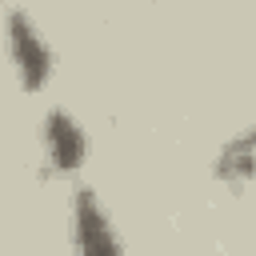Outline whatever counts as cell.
I'll return each mask as SVG.
<instances>
[{
  "instance_id": "1",
  "label": "cell",
  "mask_w": 256,
  "mask_h": 256,
  "mask_svg": "<svg viewBox=\"0 0 256 256\" xmlns=\"http://www.w3.org/2000/svg\"><path fill=\"white\" fill-rule=\"evenodd\" d=\"M4 24H8V52H12V64H16V76L28 92L44 88L48 76H52V52L48 44L40 40L36 24L20 12V8H8L4 12Z\"/></svg>"
},
{
  "instance_id": "4",
  "label": "cell",
  "mask_w": 256,
  "mask_h": 256,
  "mask_svg": "<svg viewBox=\"0 0 256 256\" xmlns=\"http://www.w3.org/2000/svg\"><path fill=\"white\" fill-rule=\"evenodd\" d=\"M256 176V128H244L240 136H232L220 156H216V180L224 184H248Z\"/></svg>"
},
{
  "instance_id": "3",
  "label": "cell",
  "mask_w": 256,
  "mask_h": 256,
  "mask_svg": "<svg viewBox=\"0 0 256 256\" xmlns=\"http://www.w3.org/2000/svg\"><path fill=\"white\" fill-rule=\"evenodd\" d=\"M44 156H48V164H52L60 176H68V172H76V168L84 164V156H88V136H84V128L76 124L72 112L52 108V112L44 116Z\"/></svg>"
},
{
  "instance_id": "2",
  "label": "cell",
  "mask_w": 256,
  "mask_h": 256,
  "mask_svg": "<svg viewBox=\"0 0 256 256\" xmlns=\"http://www.w3.org/2000/svg\"><path fill=\"white\" fill-rule=\"evenodd\" d=\"M72 244L76 256H120L116 228L92 188H76L72 196Z\"/></svg>"
}]
</instances>
